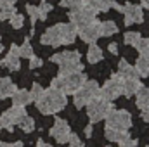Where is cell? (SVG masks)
<instances>
[{"label":"cell","mask_w":149,"mask_h":147,"mask_svg":"<svg viewBox=\"0 0 149 147\" xmlns=\"http://www.w3.org/2000/svg\"><path fill=\"white\" fill-rule=\"evenodd\" d=\"M35 104H37V109L42 114L49 116V114H56V112H59L61 109H64L66 104H68V99H66V94L64 92L50 87L49 90L43 92V95L38 99Z\"/></svg>","instance_id":"6da1fadb"},{"label":"cell","mask_w":149,"mask_h":147,"mask_svg":"<svg viewBox=\"0 0 149 147\" xmlns=\"http://www.w3.org/2000/svg\"><path fill=\"white\" fill-rule=\"evenodd\" d=\"M99 94H101L99 83L94 81V80H85L83 85L73 94V102L78 109H81V107H85L92 99L99 97Z\"/></svg>","instance_id":"7a4b0ae2"},{"label":"cell","mask_w":149,"mask_h":147,"mask_svg":"<svg viewBox=\"0 0 149 147\" xmlns=\"http://www.w3.org/2000/svg\"><path fill=\"white\" fill-rule=\"evenodd\" d=\"M85 107H87L88 119H90L92 123L102 121V119L106 118V114L113 109L111 102H109V101H106V99H102L101 95H99V97H95V99H92Z\"/></svg>","instance_id":"3957f363"},{"label":"cell","mask_w":149,"mask_h":147,"mask_svg":"<svg viewBox=\"0 0 149 147\" xmlns=\"http://www.w3.org/2000/svg\"><path fill=\"white\" fill-rule=\"evenodd\" d=\"M106 126L114 128V130H121V132H128V128L132 126V116L130 112L125 109H111L106 114Z\"/></svg>","instance_id":"277c9868"},{"label":"cell","mask_w":149,"mask_h":147,"mask_svg":"<svg viewBox=\"0 0 149 147\" xmlns=\"http://www.w3.org/2000/svg\"><path fill=\"white\" fill-rule=\"evenodd\" d=\"M68 16H70V23H71L73 26H76V28H80V26H83V24L92 23V21L95 19L97 12L83 2V5H80V7H76V9H71V12H70Z\"/></svg>","instance_id":"5b68a950"},{"label":"cell","mask_w":149,"mask_h":147,"mask_svg":"<svg viewBox=\"0 0 149 147\" xmlns=\"http://www.w3.org/2000/svg\"><path fill=\"white\" fill-rule=\"evenodd\" d=\"M121 87H123V78H120L118 74H113L111 78L102 85L99 95H101L102 99L113 102L114 99H118V97L121 95Z\"/></svg>","instance_id":"8992f818"},{"label":"cell","mask_w":149,"mask_h":147,"mask_svg":"<svg viewBox=\"0 0 149 147\" xmlns=\"http://www.w3.org/2000/svg\"><path fill=\"white\" fill-rule=\"evenodd\" d=\"M85 74L81 71H76V73L66 74V76H61V90L66 94V95H73L74 92L83 85L85 81Z\"/></svg>","instance_id":"52a82bcc"},{"label":"cell","mask_w":149,"mask_h":147,"mask_svg":"<svg viewBox=\"0 0 149 147\" xmlns=\"http://www.w3.org/2000/svg\"><path fill=\"white\" fill-rule=\"evenodd\" d=\"M99 26H101V23H99L97 19H94L92 23L76 28V35L81 38L85 43H95V42L101 38V30H99Z\"/></svg>","instance_id":"ba28073f"},{"label":"cell","mask_w":149,"mask_h":147,"mask_svg":"<svg viewBox=\"0 0 149 147\" xmlns=\"http://www.w3.org/2000/svg\"><path fill=\"white\" fill-rule=\"evenodd\" d=\"M26 114L24 107L19 106H12L10 109H7L2 116H0V128H7L9 132H12V126L17 125V121Z\"/></svg>","instance_id":"9c48e42d"},{"label":"cell","mask_w":149,"mask_h":147,"mask_svg":"<svg viewBox=\"0 0 149 147\" xmlns=\"http://www.w3.org/2000/svg\"><path fill=\"white\" fill-rule=\"evenodd\" d=\"M70 135H71V128H70L68 121H64L61 118H56L54 126L50 128V137L56 139L59 144H66L68 139H70Z\"/></svg>","instance_id":"30bf717a"},{"label":"cell","mask_w":149,"mask_h":147,"mask_svg":"<svg viewBox=\"0 0 149 147\" xmlns=\"http://www.w3.org/2000/svg\"><path fill=\"white\" fill-rule=\"evenodd\" d=\"M0 66L2 68H7V69H10V71H17L19 69V66H21V55H19V47L14 43V45H10V50H9V54L0 61Z\"/></svg>","instance_id":"8fae6325"},{"label":"cell","mask_w":149,"mask_h":147,"mask_svg":"<svg viewBox=\"0 0 149 147\" xmlns=\"http://www.w3.org/2000/svg\"><path fill=\"white\" fill-rule=\"evenodd\" d=\"M123 16H125V24L130 26V24H135V23H142L144 21V12H142V7L141 5H125L123 7Z\"/></svg>","instance_id":"7c38bea8"},{"label":"cell","mask_w":149,"mask_h":147,"mask_svg":"<svg viewBox=\"0 0 149 147\" xmlns=\"http://www.w3.org/2000/svg\"><path fill=\"white\" fill-rule=\"evenodd\" d=\"M56 26H57V30H59L61 43H63V45L74 43V38L78 37V35H76V26H73L71 23H59V24H56Z\"/></svg>","instance_id":"4fadbf2b"},{"label":"cell","mask_w":149,"mask_h":147,"mask_svg":"<svg viewBox=\"0 0 149 147\" xmlns=\"http://www.w3.org/2000/svg\"><path fill=\"white\" fill-rule=\"evenodd\" d=\"M50 61L59 64V66L61 64H70V62H80V52H76V50H64L61 54H54L50 57Z\"/></svg>","instance_id":"5bb4252c"},{"label":"cell","mask_w":149,"mask_h":147,"mask_svg":"<svg viewBox=\"0 0 149 147\" xmlns=\"http://www.w3.org/2000/svg\"><path fill=\"white\" fill-rule=\"evenodd\" d=\"M43 45H50V47H59L63 45L61 43V35H59V30L57 26H52L49 30H45V33L42 35V40H40Z\"/></svg>","instance_id":"9a60e30c"},{"label":"cell","mask_w":149,"mask_h":147,"mask_svg":"<svg viewBox=\"0 0 149 147\" xmlns=\"http://www.w3.org/2000/svg\"><path fill=\"white\" fill-rule=\"evenodd\" d=\"M118 76L120 78H123V80H128V78H141L139 73H137V69L134 68V66H130L125 59H121L120 62H118Z\"/></svg>","instance_id":"2e32d148"},{"label":"cell","mask_w":149,"mask_h":147,"mask_svg":"<svg viewBox=\"0 0 149 147\" xmlns=\"http://www.w3.org/2000/svg\"><path fill=\"white\" fill-rule=\"evenodd\" d=\"M141 81L139 78H128V80H123V87H121V95L125 97H132L137 94V90L141 88Z\"/></svg>","instance_id":"e0dca14e"},{"label":"cell","mask_w":149,"mask_h":147,"mask_svg":"<svg viewBox=\"0 0 149 147\" xmlns=\"http://www.w3.org/2000/svg\"><path fill=\"white\" fill-rule=\"evenodd\" d=\"M12 106H19V107H26L28 104H31L33 101H31V95H30V92L28 90H16L12 95Z\"/></svg>","instance_id":"ac0fdd59"},{"label":"cell","mask_w":149,"mask_h":147,"mask_svg":"<svg viewBox=\"0 0 149 147\" xmlns=\"http://www.w3.org/2000/svg\"><path fill=\"white\" fill-rule=\"evenodd\" d=\"M16 90H17V88H16V85L12 83L10 78H0V101L10 97Z\"/></svg>","instance_id":"d6986e66"},{"label":"cell","mask_w":149,"mask_h":147,"mask_svg":"<svg viewBox=\"0 0 149 147\" xmlns=\"http://www.w3.org/2000/svg\"><path fill=\"white\" fill-rule=\"evenodd\" d=\"M88 7H92L95 12H108L113 7L114 0H83Z\"/></svg>","instance_id":"ffe728a7"},{"label":"cell","mask_w":149,"mask_h":147,"mask_svg":"<svg viewBox=\"0 0 149 147\" xmlns=\"http://www.w3.org/2000/svg\"><path fill=\"white\" fill-rule=\"evenodd\" d=\"M16 0H0V19L5 21L16 12Z\"/></svg>","instance_id":"44dd1931"},{"label":"cell","mask_w":149,"mask_h":147,"mask_svg":"<svg viewBox=\"0 0 149 147\" xmlns=\"http://www.w3.org/2000/svg\"><path fill=\"white\" fill-rule=\"evenodd\" d=\"M135 69H137V73L139 76H149V52L148 54H141L139 57H137V62H135V66H134Z\"/></svg>","instance_id":"7402d4cb"},{"label":"cell","mask_w":149,"mask_h":147,"mask_svg":"<svg viewBox=\"0 0 149 147\" xmlns=\"http://www.w3.org/2000/svg\"><path fill=\"white\" fill-rule=\"evenodd\" d=\"M87 59H88V64H97L99 61H102V49H99L95 43H90L88 52H87Z\"/></svg>","instance_id":"603a6c76"},{"label":"cell","mask_w":149,"mask_h":147,"mask_svg":"<svg viewBox=\"0 0 149 147\" xmlns=\"http://www.w3.org/2000/svg\"><path fill=\"white\" fill-rule=\"evenodd\" d=\"M135 97H137V99H135V104H137L139 109H144V107H148L149 106V88L141 87V88L137 90Z\"/></svg>","instance_id":"cb8c5ba5"},{"label":"cell","mask_w":149,"mask_h":147,"mask_svg":"<svg viewBox=\"0 0 149 147\" xmlns=\"http://www.w3.org/2000/svg\"><path fill=\"white\" fill-rule=\"evenodd\" d=\"M104 135H106V139H108L109 142H120V140H123V139L128 135V132H121V130H114V128L106 126Z\"/></svg>","instance_id":"d4e9b609"},{"label":"cell","mask_w":149,"mask_h":147,"mask_svg":"<svg viewBox=\"0 0 149 147\" xmlns=\"http://www.w3.org/2000/svg\"><path fill=\"white\" fill-rule=\"evenodd\" d=\"M76 71H83L81 62H70V64H61L59 66V76H66V74L76 73Z\"/></svg>","instance_id":"484cf974"},{"label":"cell","mask_w":149,"mask_h":147,"mask_svg":"<svg viewBox=\"0 0 149 147\" xmlns=\"http://www.w3.org/2000/svg\"><path fill=\"white\" fill-rule=\"evenodd\" d=\"M99 30H101V37H111L118 31V26L114 21H104V23H101Z\"/></svg>","instance_id":"4316f807"},{"label":"cell","mask_w":149,"mask_h":147,"mask_svg":"<svg viewBox=\"0 0 149 147\" xmlns=\"http://www.w3.org/2000/svg\"><path fill=\"white\" fill-rule=\"evenodd\" d=\"M17 125H19V128H21L23 132H26V133H30V132L35 130V119H33L31 116H28V114H24V116L17 121Z\"/></svg>","instance_id":"83f0119b"},{"label":"cell","mask_w":149,"mask_h":147,"mask_svg":"<svg viewBox=\"0 0 149 147\" xmlns=\"http://www.w3.org/2000/svg\"><path fill=\"white\" fill-rule=\"evenodd\" d=\"M9 21H10V26H12V28H16V30L23 28V24H24V17H23L19 12H14V14L9 17Z\"/></svg>","instance_id":"f1b7e54d"},{"label":"cell","mask_w":149,"mask_h":147,"mask_svg":"<svg viewBox=\"0 0 149 147\" xmlns=\"http://www.w3.org/2000/svg\"><path fill=\"white\" fill-rule=\"evenodd\" d=\"M19 55L21 57H31V55H35L33 54V49H31V45H30V42H28V38H24V43L19 47Z\"/></svg>","instance_id":"f546056e"},{"label":"cell","mask_w":149,"mask_h":147,"mask_svg":"<svg viewBox=\"0 0 149 147\" xmlns=\"http://www.w3.org/2000/svg\"><path fill=\"white\" fill-rule=\"evenodd\" d=\"M50 10H52V5L47 3L45 0H42V3H40V7H38V19L45 21V19H47V14H49Z\"/></svg>","instance_id":"4dcf8cb0"},{"label":"cell","mask_w":149,"mask_h":147,"mask_svg":"<svg viewBox=\"0 0 149 147\" xmlns=\"http://www.w3.org/2000/svg\"><path fill=\"white\" fill-rule=\"evenodd\" d=\"M43 92H45V88L40 85V83H33V87H31V90H30V95H31V101H35L37 102L38 99L43 95Z\"/></svg>","instance_id":"1f68e13d"},{"label":"cell","mask_w":149,"mask_h":147,"mask_svg":"<svg viewBox=\"0 0 149 147\" xmlns=\"http://www.w3.org/2000/svg\"><path fill=\"white\" fill-rule=\"evenodd\" d=\"M125 43L127 45H132V47H135V43L141 40V33H137V31H128V33H125Z\"/></svg>","instance_id":"d6a6232c"},{"label":"cell","mask_w":149,"mask_h":147,"mask_svg":"<svg viewBox=\"0 0 149 147\" xmlns=\"http://www.w3.org/2000/svg\"><path fill=\"white\" fill-rule=\"evenodd\" d=\"M135 49L139 50V54H148L149 52V38H142L135 43Z\"/></svg>","instance_id":"836d02e7"},{"label":"cell","mask_w":149,"mask_h":147,"mask_svg":"<svg viewBox=\"0 0 149 147\" xmlns=\"http://www.w3.org/2000/svg\"><path fill=\"white\" fill-rule=\"evenodd\" d=\"M26 12L30 14V19H31V26H35V23L38 21V7L31 5V3H28V5H26Z\"/></svg>","instance_id":"e575fe53"},{"label":"cell","mask_w":149,"mask_h":147,"mask_svg":"<svg viewBox=\"0 0 149 147\" xmlns=\"http://www.w3.org/2000/svg\"><path fill=\"white\" fill-rule=\"evenodd\" d=\"M61 5L63 7H68V9H76V7L83 5V0H63Z\"/></svg>","instance_id":"d590c367"},{"label":"cell","mask_w":149,"mask_h":147,"mask_svg":"<svg viewBox=\"0 0 149 147\" xmlns=\"http://www.w3.org/2000/svg\"><path fill=\"white\" fill-rule=\"evenodd\" d=\"M68 146H70V147H83V142L80 140V137H78V135L71 133V135H70V139H68Z\"/></svg>","instance_id":"8d00e7d4"},{"label":"cell","mask_w":149,"mask_h":147,"mask_svg":"<svg viewBox=\"0 0 149 147\" xmlns=\"http://www.w3.org/2000/svg\"><path fill=\"white\" fill-rule=\"evenodd\" d=\"M118 144H120V147H135L137 146V140H135V139H130V135H127V137H125L123 140H120Z\"/></svg>","instance_id":"74e56055"},{"label":"cell","mask_w":149,"mask_h":147,"mask_svg":"<svg viewBox=\"0 0 149 147\" xmlns=\"http://www.w3.org/2000/svg\"><path fill=\"white\" fill-rule=\"evenodd\" d=\"M42 64H43V61H42L40 57H37V55H31V57H30V68H31V69L40 68Z\"/></svg>","instance_id":"f35d334b"},{"label":"cell","mask_w":149,"mask_h":147,"mask_svg":"<svg viewBox=\"0 0 149 147\" xmlns=\"http://www.w3.org/2000/svg\"><path fill=\"white\" fill-rule=\"evenodd\" d=\"M142 112H141V118L146 121V123H149V106L148 107H144V109H141Z\"/></svg>","instance_id":"ab89813d"},{"label":"cell","mask_w":149,"mask_h":147,"mask_svg":"<svg viewBox=\"0 0 149 147\" xmlns=\"http://www.w3.org/2000/svg\"><path fill=\"white\" fill-rule=\"evenodd\" d=\"M109 52L111 54H118V45L113 42V43H109Z\"/></svg>","instance_id":"60d3db41"},{"label":"cell","mask_w":149,"mask_h":147,"mask_svg":"<svg viewBox=\"0 0 149 147\" xmlns=\"http://www.w3.org/2000/svg\"><path fill=\"white\" fill-rule=\"evenodd\" d=\"M2 147H23L21 142H14V144H3Z\"/></svg>","instance_id":"b9f144b4"},{"label":"cell","mask_w":149,"mask_h":147,"mask_svg":"<svg viewBox=\"0 0 149 147\" xmlns=\"http://www.w3.org/2000/svg\"><path fill=\"white\" fill-rule=\"evenodd\" d=\"M37 147H52V146H50V144H47V142H43V140H38Z\"/></svg>","instance_id":"7bdbcfd3"},{"label":"cell","mask_w":149,"mask_h":147,"mask_svg":"<svg viewBox=\"0 0 149 147\" xmlns=\"http://www.w3.org/2000/svg\"><path fill=\"white\" fill-rule=\"evenodd\" d=\"M85 135H87V137H90V135H92V125H88V126L85 128Z\"/></svg>","instance_id":"ee69618b"},{"label":"cell","mask_w":149,"mask_h":147,"mask_svg":"<svg viewBox=\"0 0 149 147\" xmlns=\"http://www.w3.org/2000/svg\"><path fill=\"white\" fill-rule=\"evenodd\" d=\"M141 3H142L144 9H149V0H141Z\"/></svg>","instance_id":"f6af8a7d"},{"label":"cell","mask_w":149,"mask_h":147,"mask_svg":"<svg viewBox=\"0 0 149 147\" xmlns=\"http://www.w3.org/2000/svg\"><path fill=\"white\" fill-rule=\"evenodd\" d=\"M3 50V45H2V38H0V52Z\"/></svg>","instance_id":"bcb514c9"},{"label":"cell","mask_w":149,"mask_h":147,"mask_svg":"<svg viewBox=\"0 0 149 147\" xmlns=\"http://www.w3.org/2000/svg\"><path fill=\"white\" fill-rule=\"evenodd\" d=\"M2 146H3V144H2V142H0V147H2Z\"/></svg>","instance_id":"7dc6e473"},{"label":"cell","mask_w":149,"mask_h":147,"mask_svg":"<svg viewBox=\"0 0 149 147\" xmlns=\"http://www.w3.org/2000/svg\"><path fill=\"white\" fill-rule=\"evenodd\" d=\"M0 130H2V128H0Z\"/></svg>","instance_id":"c3c4849f"}]
</instances>
